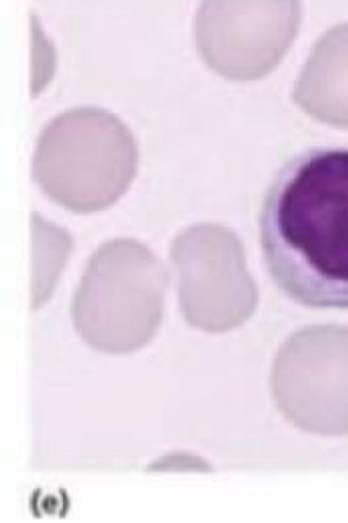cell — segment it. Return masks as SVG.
I'll return each instance as SVG.
<instances>
[{"label": "cell", "instance_id": "8992f818", "mask_svg": "<svg viewBox=\"0 0 348 523\" xmlns=\"http://www.w3.org/2000/svg\"><path fill=\"white\" fill-rule=\"evenodd\" d=\"M315 98L322 100L309 114L348 128V26L323 38L300 78L295 100L304 107Z\"/></svg>", "mask_w": 348, "mask_h": 523}, {"label": "cell", "instance_id": "7a4b0ae2", "mask_svg": "<svg viewBox=\"0 0 348 523\" xmlns=\"http://www.w3.org/2000/svg\"><path fill=\"white\" fill-rule=\"evenodd\" d=\"M138 163L136 142L124 124L100 110L83 109L63 114L43 131L32 174L54 202L90 214L126 193Z\"/></svg>", "mask_w": 348, "mask_h": 523}, {"label": "cell", "instance_id": "277c9868", "mask_svg": "<svg viewBox=\"0 0 348 523\" xmlns=\"http://www.w3.org/2000/svg\"><path fill=\"white\" fill-rule=\"evenodd\" d=\"M298 21L292 2H203L196 14V43L216 73L252 81L277 66L294 38Z\"/></svg>", "mask_w": 348, "mask_h": 523}, {"label": "cell", "instance_id": "6da1fadb", "mask_svg": "<svg viewBox=\"0 0 348 523\" xmlns=\"http://www.w3.org/2000/svg\"><path fill=\"white\" fill-rule=\"evenodd\" d=\"M260 237L270 273L289 296L348 308V150L288 162L266 195Z\"/></svg>", "mask_w": 348, "mask_h": 523}, {"label": "cell", "instance_id": "3957f363", "mask_svg": "<svg viewBox=\"0 0 348 523\" xmlns=\"http://www.w3.org/2000/svg\"><path fill=\"white\" fill-rule=\"evenodd\" d=\"M167 285L162 267L144 245L110 241L95 253L81 279L72 307L76 328L99 351L140 349L161 324Z\"/></svg>", "mask_w": 348, "mask_h": 523}, {"label": "cell", "instance_id": "5b68a950", "mask_svg": "<svg viewBox=\"0 0 348 523\" xmlns=\"http://www.w3.org/2000/svg\"><path fill=\"white\" fill-rule=\"evenodd\" d=\"M180 307L186 321L209 332L240 326L258 304V290L241 254L178 258Z\"/></svg>", "mask_w": 348, "mask_h": 523}]
</instances>
